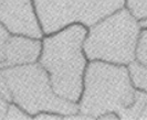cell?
<instances>
[{
  "instance_id": "obj_1",
  "label": "cell",
  "mask_w": 147,
  "mask_h": 120,
  "mask_svg": "<svg viewBox=\"0 0 147 120\" xmlns=\"http://www.w3.org/2000/svg\"><path fill=\"white\" fill-rule=\"evenodd\" d=\"M88 31L84 24L73 23L42 38L39 64L48 72L55 94L73 103H79L83 91L88 64L83 44Z\"/></svg>"
},
{
  "instance_id": "obj_2",
  "label": "cell",
  "mask_w": 147,
  "mask_h": 120,
  "mask_svg": "<svg viewBox=\"0 0 147 120\" xmlns=\"http://www.w3.org/2000/svg\"><path fill=\"white\" fill-rule=\"evenodd\" d=\"M134 88L126 65L104 61H88L79 110L97 119L101 115L115 111L123 119L136 101Z\"/></svg>"
},
{
  "instance_id": "obj_3",
  "label": "cell",
  "mask_w": 147,
  "mask_h": 120,
  "mask_svg": "<svg viewBox=\"0 0 147 120\" xmlns=\"http://www.w3.org/2000/svg\"><path fill=\"white\" fill-rule=\"evenodd\" d=\"M140 31V21L125 7L121 8L88 28L83 44L85 55L88 61L127 66L135 61Z\"/></svg>"
},
{
  "instance_id": "obj_4",
  "label": "cell",
  "mask_w": 147,
  "mask_h": 120,
  "mask_svg": "<svg viewBox=\"0 0 147 120\" xmlns=\"http://www.w3.org/2000/svg\"><path fill=\"white\" fill-rule=\"evenodd\" d=\"M12 101L32 116L41 111H52L63 117L79 111V104L55 94L48 72L39 62L34 64L2 68Z\"/></svg>"
},
{
  "instance_id": "obj_5",
  "label": "cell",
  "mask_w": 147,
  "mask_h": 120,
  "mask_svg": "<svg viewBox=\"0 0 147 120\" xmlns=\"http://www.w3.org/2000/svg\"><path fill=\"white\" fill-rule=\"evenodd\" d=\"M44 34L73 23L90 28L104 17L124 7L125 0H33Z\"/></svg>"
},
{
  "instance_id": "obj_6",
  "label": "cell",
  "mask_w": 147,
  "mask_h": 120,
  "mask_svg": "<svg viewBox=\"0 0 147 120\" xmlns=\"http://www.w3.org/2000/svg\"><path fill=\"white\" fill-rule=\"evenodd\" d=\"M0 23L10 34L44 37L33 0H0Z\"/></svg>"
},
{
  "instance_id": "obj_7",
  "label": "cell",
  "mask_w": 147,
  "mask_h": 120,
  "mask_svg": "<svg viewBox=\"0 0 147 120\" xmlns=\"http://www.w3.org/2000/svg\"><path fill=\"white\" fill-rule=\"evenodd\" d=\"M42 52V39L23 34H10L3 49L0 68L15 67L39 62Z\"/></svg>"
},
{
  "instance_id": "obj_8",
  "label": "cell",
  "mask_w": 147,
  "mask_h": 120,
  "mask_svg": "<svg viewBox=\"0 0 147 120\" xmlns=\"http://www.w3.org/2000/svg\"><path fill=\"white\" fill-rule=\"evenodd\" d=\"M127 69L134 88L147 94V65L135 60L127 65Z\"/></svg>"
},
{
  "instance_id": "obj_9",
  "label": "cell",
  "mask_w": 147,
  "mask_h": 120,
  "mask_svg": "<svg viewBox=\"0 0 147 120\" xmlns=\"http://www.w3.org/2000/svg\"><path fill=\"white\" fill-rule=\"evenodd\" d=\"M124 7L137 21L147 19V0H125Z\"/></svg>"
},
{
  "instance_id": "obj_10",
  "label": "cell",
  "mask_w": 147,
  "mask_h": 120,
  "mask_svg": "<svg viewBox=\"0 0 147 120\" xmlns=\"http://www.w3.org/2000/svg\"><path fill=\"white\" fill-rule=\"evenodd\" d=\"M135 60L147 65V29H142L140 31L135 51Z\"/></svg>"
},
{
  "instance_id": "obj_11",
  "label": "cell",
  "mask_w": 147,
  "mask_h": 120,
  "mask_svg": "<svg viewBox=\"0 0 147 120\" xmlns=\"http://www.w3.org/2000/svg\"><path fill=\"white\" fill-rule=\"evenodd\" d=\"M31 120L32 116L29 115L26 110H23L19 105L11 101L8 107V111L5 120Z\"/></svg>"
},
{
  "instance_id": "obj_12",
  "label": "cell",
  "mask_w": 147,
  "mask_h": 120,
  "mask_svg": "<svg viewBox=\"0 0 147 120\" xmlns=\"http://www.w3.org/2000/svg\"><path fill=\"white\" fill-rule=\"evenodd\" d=\"M0 94L6 98L7 100H9L10 103L12 101L11 91H10V88H9V86H8L6 77H5L3 73H2V68H0Z\"/></svg>"
},
{
  "instance_id": "obj_13",
  "label": "cell",
  "mask_w": 147,
  "mask_h": 120,
  "mask_svg": "<svg viewBox=\"0 0 147 120\" xmlns=\"http://www.w3.org/2000/svg\"><path fill=\"white\" fill-rule=\"evenodd\" d=\"M33 119L37 120H62L63 116L58 113H52V111H41L33 116Z\"/></svg>"
},
{
  "instance_id": "obj_14",
  "label": "cell",
  "mask_w": 147,
  "mask_h": 120,
  "mask_svg": "<svg viewBox=\"0 0 147 120\" xmlns=\"http://www.w3.org/2000/svg\"><path fill=\"white\" fill-rule=\"evenodd\" d=\"M9 37H10V32L5 28V25L2 23H0V61L2 59L3 49H5V45L7 43Z\"/></svg>"
},
{
  "instance_id": "obj_15",
  "label": "cell",
  "mask_w": 147,
  "mask_h": 120,
  "mask_svg": "<svg viewBox=\"0 0 147 120\" xmlns=\"http://www.w3.org/2000/svg\"><path fill=\"white\" fill-rule=\"evenodd\" d=\"M9 104H10V101L7 100L0 94V120H5V118H6Z\"/></svg>"
},
{
  "instance_id": "obj_16",
  "label": "cell",
  "mask_w": 147,
  "mask_h": 120,
  "mask_svg": "<svg viewBox=\"0 0 147 120\" xmlns=\"http://www.w3.org/2000/svg\"><path fill=\"white\" fill-rule=\"evenodd\" d=\"M97 119H103V120H115V119H121V116L115 111H110V113H105L101 115Z\"/></svg>"
},
{
  "instance_id": "obj_17",
  "label": "cell",
  "mask_w": 147,
  "mask_h": 120,
  "mask_svg": "<svg viewBox=\"0 0 147 120\" xmlns=\"http://www.w3.org/2000/svg\"><path fill=\"white\" fill-rule=\"evenodd\" d=\"M138 119L147 120V101H146V104H145V107H144L143 111H142V113L140 115V118H138Z\"/></svg>"
},
{
  "instance_id": "obj_18",
  "label": "cell",
  "mask_w": 147,
  "mask_h": 120,
  "mask_svg": "<svg viewBox=\"0 0 147 120\" xmlns=\"http://www.w3.org/2000/svg\"><path fill=\"white\" fill-rule=\"evenodd\" d=\"M140 24L142 29H147V19H144V20L140 21Z\"/></svg>"
}]
</instances>
